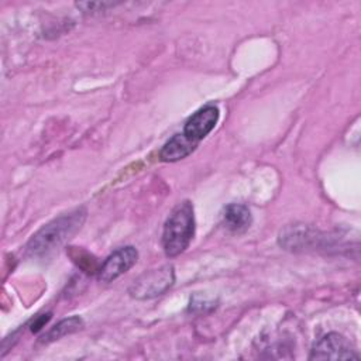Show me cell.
<instances>
[{
    "label": "cell",
    "instance_id": "obj_10",
    "mask_svg": "<svg viewBox=\"0 0 361 361\" xmlns=\"http://www.w3.org/2000/svg\"><path fill=\"white\" fill-rule=\"evenodd\" d=\"M80 329H83V320L79 316H71L66 319H62L61 322H58L54 327H51L42 337H41V343H52L56 341L68 334L76 333Z\"/></svg>",
    "mask_w": 361,
    "mask_h": 361
},
{
    "label": "cell",
    "instance_id": "obj_9",
    "mask_svg": "<svg viewBox=\"0 0 361 361\" xmlns=\"http://www.w3.org/2000/svg\"><path fill=\"white\" fill-rule=\"evenodd\" d=\"M223 224L231 233H244L252 223L250 209L243 203H230L223 210Z\"/></svg>",
    "mask_w": 361,
    "mask_h": 361
},
{
    "label": "cell",
    "instance_id": "obj_2",
    "mask_svg": "<svg viewBox=\"0 0 361 361\" xmlns=\"http://www.w3.org/2000/svg\"><path fill=\"white\" fill-rule=\"evenodd\" d=\"M195 235V213L189 200L173 207L162 230V248L166 257L172 258L182 254Z\"/></svg>",
    "mask_w": 361,
    "mask_h": 361
},
{
    "label": "cell",
    "instance_id": "obj_7",
    "mask_svg": "<svg viewBox=\"0 0 361 361\" xmlns=\"http://www.w3.org/2000/svg\"><path fill=\"white\" fill-rule=\"evenodd\" d=\"M220 117L219 107L214 104H206L195 111L183 126V134L193 142L199 144L206 138L216 127Z\"/></svg>",
    "mask_w": 361,
    "mask_h": 361
},
{
    "label": "cell",
    "instance_id": "obj_5",
    "mask_svg": "<svg viewBox=\"0 0 361 361\" xmlns=\"http://www.w3.org/2000/svg\"><path fill=\"white\" fill-rule=\"evenodd\" d=\"M324 240L319 231L305 224H292L285 227L278 237V243L288 251H309L319 248Z\"/></svg>",
    "mask_w": 361,
    "mask_h": 361
},
{
    "label": "cell",
    "instance_id": "obj_12",
    "mask_svg": "<svg viewBox=\"0 0 361 361\" xmlns=\"http://www.w3.org/2000/svg\"><path fill=\"white\" fill-rule=\"evenodd\" d=\"M51 319V313H47V314H42V316H38L35 320H34V323L31 324V331L32 333H37V331H39L47 323H48V320Z\"/></svg>",
    "mask_w": 361,
    "mask_h": 361
},
{
    "label": "cell",
    "instance_id": "obj_1",
    "mask_svg": "<svg viewBox=\"0 0 361 361\" xmlns=\"http://www.w3.org/2000/svg\"><path fill=\"white\" fill-rule=\"evenodd\" d=\"M86 214L85 207H76L51 220L30 238L25 245V252L31 257H42L59 248L80 230Z\"/></svg>",
    "mask_w": 361,
    "mask_h": 361
},
{
    "label": "cell",
    "instance_id": "obj_8",
    "mask_svg": "<svg viewBox=\"0 0 361 361\" xmlns=\"http://www.w3.org/2000/svg\"><path fill=\"white\" fill-rule=\"evenodd\" d=\"M197 144L190 141L183 133L175 134L172 138H169L159 151V159L164 162H176L186 157H189L195 149Z\"/></svg>",
    "mask_w": 361,
    "mask_h": 361
},
{
    "label": "cell",
    "instance_id": "obj_11",
    "mask_svg": "<svg viewBox=\"0 0 361 361\" xmlns=\"http://www.w3.org/2000/svg\"><path fill=\"white\" fill-rule=\"evenodd\" d=\"M79 8H82L83 11H86V13H90V11H102V10H104L106 7H111V6H114V3H104V1H99V3H78L76 4Z\"/></svg>",
    "mask_w": 361,
    "mask_h": 361
},
{
    "label": "cell",
    "instance_id": "obj_3",
    "mask_svg": "<svg viewBox=\"0 0 361 361\" xmlns=\"http://www.w3.org/2000/svg\"><path fill=\"white\" fill-rule=\"evenodd\" d=\"M175 282V271L171 264L151 269L140 275L128 288L131 298L147 300L164 295Z\"/></svg>",
    "mask_w": 361,
    "mask_h": 361
},
{
    "label": "cell",
    "instance_id": "obj_6",
    "mask_svg": "<svg viewBox=\"0 0 361 361\" xmlns=\"http://www.w3.org/2000/svg\"><path fill=\"white\" fill-rule=\"evenodd\" d=\"M138 259V252L133 245H126L113 251L99 267L97 278L99 281L109 283L126 274L130 268L135 265Z\"/></svg>",
    "mask_w": 361,
    "mask_h": 361
},
{
    "label": "cell",
    "instance_id": "obj_4",
    "mask_svg": "<svg viewBox=\"0 0 361 361\" xmlns=\"http://www.w3.org/2000/svg\"><path fill=\"white\" fill-rule=\"evenodd\" d=\"M353 344L338 333H327L310 350L309 360H358Z\"/></svg>",
    "mask_w": 361,
    "mask_h": 361
}]
</instances>
